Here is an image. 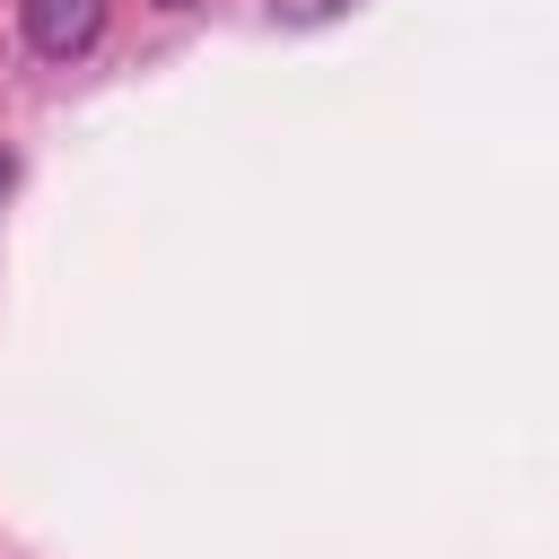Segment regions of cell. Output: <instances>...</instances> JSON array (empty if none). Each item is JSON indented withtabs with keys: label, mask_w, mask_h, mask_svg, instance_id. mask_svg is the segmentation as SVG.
<instances>
[{
	"label": "cell",
	"mask_w": 559,
	"mask_h": 559,
	"mask_svg": "<svg viewBox=\"0 0 559 559\" xmlns=\"http://www.w3.org/2000/svg\"><path fill=\"white\" fill-rule=\"evenodd\" d=\"M105 35V0H26V44L44 61H79Z\"/></svg>",
	"instance_id": "cell-1"
},
{
	"label": "cell",
	"mask_w": 559,
	"mask_h": 559,
	"mask_svg": "<svg viewBox=\"0 0 559 559\" xmlns=\"http://www.w3.org/2000/svg\"><path fill=\"white\" fill-rule=\"evenodd\" d=\"M157 9H192V0H157Z\"/></svg>",
	"instance_id": "cell-2"
},
{
	"label": "cell",
	"mask_w": 559,
	"mask_h": 559,
	"mask_svg": "<svg viewBox=\"0 0 559 559\" xmlns=\"http://www.w3.org/2000/svg\"><path fill=\"white\" fill-rule=\"evenodd\" d=\"M0 183H9V166H0Z\"/></svg>",
	"instance_id": "cell-3"
}]
</instances>
